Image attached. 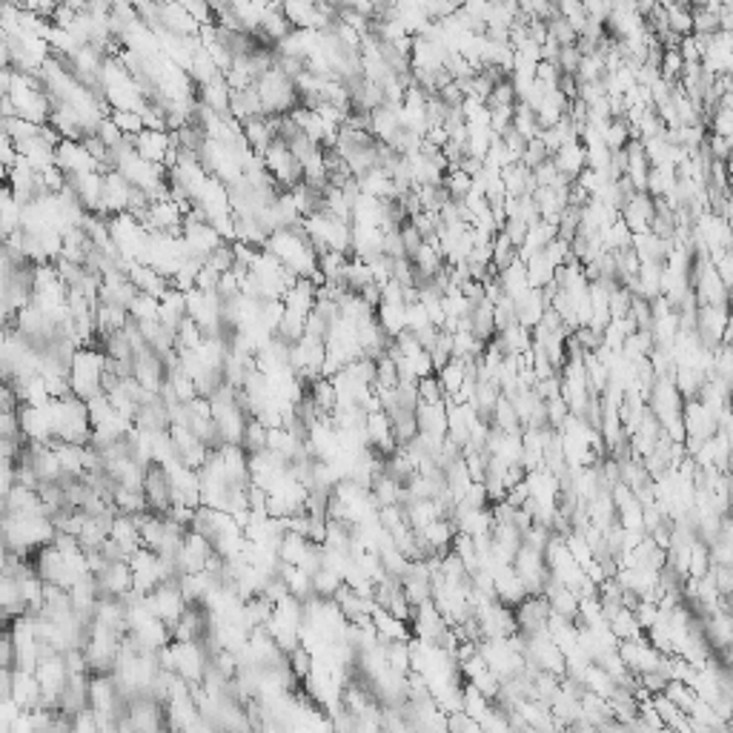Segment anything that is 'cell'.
Segmentation results:
<instances>
[{"instance_id":"6da1fadb","label":"cell","mask_w":733,"mask_h":733,"mask_svg":"<svg viewBox=\"0 0 733 733\" xmlns=\"http://www.w3.org/2000/svg\"><path fill=\"white\" fill-rule=\"evenodd\" d=\"M264 249L273 252V256L284 266H287L292 275L312 278L319 287H324V278L319 273V252H316V247L310 244V238H307L301 223H298V227H287V230H275L273 235H269V241H266Z\"/></svg>"},{"instance_id":"7a4b0ae2","label":"cell","mask_w":733,"mask_h":733,"mask_svg":"<svg viewBox=\"0 0 733 733\" xmlns=\"http://www.w3.org/2000/svg\"><path fill=\"white\" fill-rule=\"evenodd\" d=\"M55 536H57V528L49 516L4 513V542L9 553L32 559L38 550L55 545Z\"/></svg>"},{"instance_id":"3957f363","label":"cell","mask_w":733,"mask_h":733,"mask_svg":"<svg viewBox=\"0 0 733 733\" xmlns=\"http://www.w3.org/2000/svg\"><path fill=\"white\" fill-rule=\"evenodd\" d=\"M52 424L55 441L66 444H92V422H89V404L69 393L66 398L52 401Z\"/></svg>"},{"instance_id":"277c9868","label":"cell","mask_w":733,"mask_h":733,"mask_svg":"<svg viewBox=\"0 0 733 733\" xmlns=\"http://www.w3.org/2000/svg\"><path fill=\"white\" fill-rule=\"evenodd\" d=\"M103 376H107V353L98 350L95 344L92 347H81L74 350L72 358V372H69V384L72 393L89 401L103 393Z\"/></svg>"},{"instance_id":"5b68a950","label":"cell","mask_w":733,"mask_h":733,"mask_svg":"<svg viewBox=\"0 0 733 733\" xmlns=\"http://www.w3.org/2000/svg\"><path fill=\"white\" fill-rule=\"evenodd\" d=\"M256 86H258V95H261L266 118L292 115L298 107H301V95H298L295 81L287 78V74H284L278 66L266 69L261 78L256 81Z\"/></svg>"},{"instance_id":"8992f818","label":"cell","mask_w":733,"mask_h":733,"mask_svg":"<svg viewBox=\"0 0 733 733\" xmlns=\"http://www.w3.org/2000/svg\"><path fill=\"white\" fill-rule=\"evenodd\" d=\"M35 676L43 691V708L47 711H61V699L69 687V662L66 653H40V662L35 668Z\"/></svg>"},{"instance_id":"52a82bcc","label":"cell","mask_w":733,"mask_h":733,"mask_svg":"<svg viewBox=\"0 0 733 733\" xmlns=\"http://www.w3.org/2000/svg\"><path fill=\"white\" fill-rule=\"evenodd\" d=\"M264 158V167L266 172L273 175V181L281 184V189H295L304 184V167L301 161L292 155V149L284 144L281 138H275L273 144L266 146V153L261 155Z\"/></svg>"},{"instance_id":"ba28073f","label":"cell","mask_w":733,"mask_h":733,"mask_svg":"<svg viewBox=\"0 0 733 733\" xmlns=\"http://www.w3.org/2000/svg\"><path fill=\"white\" fill-rule=\"evenodd\" d=\"M184 241L192 252V258H204V261L213 256L215 249L227 244L221 238V232L206 221L204 213H198V209H192V213L184 218Z\"/></svg>"},{"instance_id":"9c48e42d","label":"cell","mask_w":733,"mask_h":733,"mask_svg":"<svg viewBox=\"0 0 733 733\" xmlns=\"http://www.w3.org/2000/svg\"><path fill=\"white\" fill-rule=\"evenodd\" d=\"M144 602H146V607H149L153 616H158L161 622H167L170 627H175L178 622H181L187 607H189L187 599H184V593H181V585H178V579L163 581L161 588H155L149 596H144Z\"/></svg>"},{"instance_id":"30bf717a","label":"cell","mask_w":733,"mask_h":733,"mask_svg":"<svg viewBox=\"0 0 733 733\" xmlns=\"http://www.w3.org/2000/svg\"><path fill=\"white\" fill-rule=\"evenodd\" d=\"M218 556L215 553V545L209 542L206 536L189 530L181 550H178L175 556V571L178 576H187V573H201V571H209V562Z\"/></svg>"},{"instance_id":"8fae6325","label":"cell","mask_w":733,"mask_h":733,"mask_svg":"<svg viewBox=\"0 0 733 733\" xmlns=\"http://www.w3.org/2000/svg\"><path fill=\"white\" fill-rule=\"evenodd\" d=\"M619 656L622 662L627 665V670L633 673V676H645V673H653V670H662L668 656L656 650L648 636H639V639H631V641H622L619 645ZM665 673V670H662Z\"/></svg>"},{"instance_id":"7c38bea8","label":"cell","mask_w":733,"mask_h":733,"mask_svg":"<svg viewBox=\"0 0 733 733\" xmlns=\"http://www.w3.org/2000/svg\"><path fill=\"white\" fill-rule=\"evenodd\" d=\"M144 496H146V504H149V513H158V516H167L175 504V496H172V482H170V473L163 465H149L146 473H144Z\"/></svg>"},{"instance_id":"4fadbf2b","label":"cell","mask_w":733,"mask_h":733,"mask_svg":"<svg viewBox=\"0 0 733 733\" xmlns=\"http://www.w3.org/2000/svg\"><path fill=\"white\" fill-rule=\"evenodd\" d=\"M132 196H135V187L127 181V178L112 170L103 175V198H100V215L103 218H115V215H124L129 213L132 206Z\"/></svg>"},{"instance_id":"5bb4252c","label":"cell","mask_w":733,"mask_h":733,"mask_svg":"<svg viewBox=\"0 0 733 733\" xmlns=\"http://www.w3.org/2000/svg\"><path fill=\"white\" fill-rule=\"evenodd\" d=\"M730 324V307H699L696 316V336L702 341V347L708 350H720L725 341V330Z\"/></svg>"},{"instance_id":"9a60e30c","label":"cell","mask_w":733,"mask_h":733,"mask_svg":"<svg viewBox=\"0 0 733 733\" xmlns=\"http://www.w3.org/2000/svg\"><path fill=\"white\" fill-rule=\"evenodd\" d=\"M55 163L61 167L69 178L72 175H89V172H103L100 163L92 158V153L83 146V141H61L55 149Z\"/></svg>"},{"instance_id":"2e32d148","label":"cell","mask_w":733,"mask_h":733,"mask_svg":"<svg viewBox=\"0 0 733 733\" xmlns=\"http://www.w3.org/2000/svg\"><path fill=\"white\" fill-rule=\"evenodd\" d=\"M516 610V627L521 636H536V633H545L550 627V619H553V610L547 605L545 596H528L525 602H521Z\"/></svg>"},{"instance_id":"e0dca14e","label":"cell","mask_w":733,"mask_h":733,"mask_svg":"<svg viewBox=\"0 0 733 733\" xmlns=\"http://www.w3.org/2000/svg\"><path fill=\"white\" fill-rule=\"evenodd\" d=\"M175 144H178V135L155 132V129H144L138 138H132L135 153L149 163H158V167H167V158L172 155Z\"/></svg>"},{"instance_id":"ac0fdd59","label":"cell","mask_w":733,"mask_h":733,"mask_svg":"<svg viewBox=\"0 0 733 733\" xmlns=\"http://www.w3.org/2000/svg\"><path fill=\"white\" fill-rule=\"evenodd\" d=\"M415 422H418V436L432 441V444H444L447 441V430H450L447 401H441V404H418Z\"/></svg>"},{"instance_id":"d6986e66","label":"cell","mask_w":733,"mask_h":733,"mask_svg":"<svg viewBox=\"0 0 733 733\" xmlns=\"http://www.w3.org/2000/svg\"><path fill=\"white\" fill-rule=\"evenodd\" d=\"M98 585H100V593L103 596H115V599H132L135 596V576H132V567L127 559L121 562H112L107 571L98 576Z\"/></svg>"},{"instance_id":"ffe728a7","label":"cell","mask_w":733,"mask_h":733,"mask_svg":"<svg viewBox=\"0 0 733 733\" xmlns=\"http://www.w3.org/2000/svg\"><path fill=\"white\" fill-rule=\"evenodd\" d=\"M656 218V201L648 192H636V196L622 206V221L627 223V230L633 235H645L653 227Z\"/></svg>"},{"instance_id":"44dd1931","label":"cell","mask_w":733,"mask_h":733,"mask_svg":"<svg viewBox=\"0 0 733 733\" xmlns=\"http://www.w3.org/2000/svg\"><path fill=\"white\" fill-rule=\"evenodd\" d=\"M545 599L553 610V616L567 619V622H579V610H581V599L579 593L559 585V581L550 579V585L545 588Z\"/></svg>"},{"instance_id":"7402d4cb","label":"cell","mask_w":733,"mask_h":733,"mask_svg":"<svg viewBox=\"0 0 733 733\" xmlns=\"http://www.w3.org/2000/svg\"><path fill=\"white\" fill-rule=\"evenodd\" d=\"M198 103L204 109L215 112V115H230V107H232V86L227 83L223 74L213 78L209 83L198 86Z\"/></svg>"},{"instance_id":"603a6c76","label":"cell","mask_w":733,"mask_h":733,"mask_svg":"<svg viewBox=\"0 0 733 733\" xmlns=\"http://www.w3.org/2000/svg\"><path fill=\"white\" fill-rule=\"evenodd\" d=\"M129 281L135 284V290L144 292V295H153V298H163V292L172 290V281L167 275H161L158 269L146 266V264H132L129 266Z\"/></svg>"},{"instance_id":"cb8c5ba5","label":"cell","mask_w":733,"mask_h":733,"mask_svg":"<svg viewBox=\"0 0 733 733\" xmlns=\"http://www.w3.org/2000/svg\"><path fill=\"white\" fill-rule=\"evenodd\" d=\"M553 163H556V170L567 178V181L576 184V178L588 170V149L581 141H571L564 144L556 155H553Z\"/></svg>"},{"instance_id":"d4e9b609","label":"cell","mask_w":733,"mask_h":733,"mask_svg":"<svg viewBox=\"0 0 733 733\" xmlns=\"http://www.w3.org/2000/svg\"><path fill=\"white\" fill-rule=\"evenodd\" d=\"M627 181L633 184V189L636 192H648V178H650V161H648V155H645V146H641V141L636 138V141H631L627 144Z\"/></svg>"},{"instance_id":"484cf974","label":"cell","mask_w":733,"mask_h":733,"mask_svg":"<svg viewBox=\"0 0 733 733\" xmlns=\"http://www.w3.org/2000/svg\"><path fill=\"white\" fill-rule=\"evenodd\" d=\"M607 624H610L613 636L619 639V645H622V641L645 636V631H641V624L636 619V610H631V607H619V610L607 613Z\"/></svg>"},{"instance_id":"4316f807","label":"cell","mask_w":733,"mask_h":733,"mask_svg":"<svg viewBox=\"0 0 733 733\" xmlns=\"http://www.w3.org/2000/svg\"><path fill=\"white\" fill-rule=\"evenodd\" d=\"M281 581L287 585L290 596H295V599H301V602H310L312 596H316V590H312V576L307 571H301V567H295V564H284L281 562V571H278Z\"/></svg>"},{"instance_id":"83f0119b","label":"cell","mask_w":733,"mask_h":733,"mask_svg":"<svg viewBox=\"0 0 733 733\" xmlns=\"http://www.w3.org/2000/svg\"><path fill=\"white\" fill-rule=\"evenodd\" d=\"M499 284H502V290L504 295L510 298V301H519L521 295H528L533 287H530V278H528V266L516 261L504 269V273H499Z\"/></svg>"},{"instance_id":"f1b7e54d","label":"cell","mask_w":733,"mask_h":733,"mask_svg":"<svg viewBox=\"0 0 733 733\" xmlns=\"http://www.w3.org/2000/svg\"><path fill=\"white\" fill-rule=\"evenodd\" d=\"M376 319L381 324V330L387 333V338H398L401 333H407V304H379Z\"/></svg>"},{"instance_id":"f546056e","label":"cell","mask_w":733,"mask_h":733,"mask_svg":"<svg viewBox=\"0 0 733 733\" xmlns=\"http://www.w3.org/2000/svg\"><path fill=\"white\" fill-rule=\"evenodd\" d=\"M112 504L118 516H144L149 513V504H146V496L144 490H129V487H115V496H112Z\"/></svg>"},{"instance_id":"4dcf8cb0","label":"cell","mask_w":733,"mask_h":733,"mask_svg":"<svg viewBox=\"0 0 733 733\" xmlns=\"http://www.w3.org/2000/svg\"><path fill=\"white\" fill-rule=\"evenodd\" d=\"M310 547H312V542H310L307 536L287 530V533H284V538H281L278 556H281V562H284V564H295V567H301V562H304V556L310 553Z\"/></svg>"},{"instance_id":"1f68e13d","label":"cell","mask_w":733,"mask_h":733,"mask_svg":"<svg viewBox=\"0 0 733 733\" xmlns=\"http://www.w3.org/2000/svg\"><path fill=\"white\" fill-rule=\"evenodd\" d=\"M439 381H441V390H444V396L447 398H456L458 396V390L461 387H465V381H467V362H461V358H453L450 364L447 367H441L439 372Z\"/></svg>"},{"instance_id":"d6a6232c","label":"cell","mask_w":733,"mask_h":733,"mask_svg":"<svg viewBox=\"0 0 733 733\" xmlns=\"http://www.w3.org/2000/svg\"><path fill=\"white\" fill-rule=\"evenodd\" d=\"M665 14H668L670 32H676L679 38H691V35H694L691 4H665Z\"/></svg>"},{"instance_id":"836d02e7","label":"cell","mask_w":733,"mask_h":733,"mask_svg":"<svg viewBox=\"0 0 733 733\" xmlns=\"http://www.w3.org/2000/svg\"><path fill=\"white\" fill-rule=\"evenodd\" d=\"M525 266H528V278H530L533 290H545V287H550L553 281H556V266L545 258V252H538V256L530 258Z\"/></svg>"},{"instance_id":"e575fe53","label":"cell","mask_w":733,"mask_h":733,"mask_svg":"<svg viewBox=\"0 0 733 733\" xmlns=\"http://www.w3.org/2000/svg\"><path fill=\"white\" fill-rule=\"evenodd\" d=\"M513 129L525 138L528 144L536 141L538 135H542V127H538V118L536 112L528 107V103H516V115H513Z\"/></svg>"},{"instance_id":"d590c367","label":"cell","mask_w":733,"mask_h":733,"mask_svg":"<svg viewBox=\"0 0 733 733\" xmlns=\"http://www.w3.org/2000/svg\"><path fill=\"white\" fill-rule=\"evenodd\" d=\"M129 319L132 321H161V298H153V295H144L138 292V298L129 304Z\"/></svg>"},{"instance_id":"8d00e7d4","label":"cell","mask_w":733,"mask_h":733,"mask_svg":"<svg viewBox=\"0 0 733 733\" xmlns=\"http://www.w3.org/2000/svg\"><path fill=\"white\" fill-rule=\"evenodd\" d=\"M665 696H668L682 713H687V720H691V713H694L696 702H699V696H696V691H694L691 685H685V682H670V685L665 687Z\"/></svg>"},{"instance_id":"74e56055","label":"cell","mask_w":733,"mask_h":733,"mask_svg":"<svg viewBox=\"0 0 733 733\" xmlns=\"http://www.w3.org/2000/svg\"><path fill=\"white\" fill-rule=\"evenodd\" d=\"M519 261V249L516 244L507 238V232L502 230L496 235V241H493V266H496V273H504L507 266Z\"/></svg>"},{"instance_id":"f35d334b","label":"cell","mask_w":733,"mask_h":733,"mask_svg":"<svg viewBox=\"0 0 733 733\" xmlns=\"http://www.w3.org/2000/svg\"><path fill=\"white\" fill-rule=\"evenodd\" d=\"M287 662H290V670H292V676L298 682H307L312 676V668H316V656H312L304 645H298L290 656H287Z\"/></svg>"},{"instance_id":"ab89813d","label":"cell","mask_w":733,"mask_h":733,"mask_svg":"<svg viewBox=\"0 0 733 733\" xmlns=\"http://www.w3.org/2000/svg\"><path fill=\"white\" fill-rule=\"evenodd\" d=\"M341 588H344V579L333 571H327V567H321V571L312 576V590H316L319 599H333Z\"/></svg>"},{"instance_id":"60d3db41","label":"cell","mask_w":733,"mask_h":733,"mask_svg":"<svg viewBox=\"0 0 733 733\" xmlns=\"http://www.w3.org/2000/svg\"><path fill=\"white\" fill-rule=\"evenodd\" d=\"M447 189V196H450L453 201H465L467 198V192L473 189V178L467 172H461V170H450L444 175V184Z\"/></svg>"},{"instance_id":"b9f144b4","label":"cell","mask_w":733,"mask_h":733,"mask_svg":"<svg viewBox=\"0 0 733 733\" xmlns=\"http://www.w3.org/2000/svg\"><path fill=\"white\" fill-rule=\"evenodd\" d=\"M266 439H269V430L258 422V418H249V424H247V432H244V450L249 456H256L261 450H266Z\"/></svg>"},{"instance_id":"7bdbcfd3","label":"cell","mask_w":733,"mask_h":733,"mask_svg":"<svg viewBox=\"0 0 733 733\" xmlns=\"http://www.w3.org/2000/svg\"><path fill=\"white\" fill-rule=\"evenodd\" d=\"M109 118H112V124L127 135V138H138V135L146 129L141 112H112Z\"/></svg>"},{"instance_id":"ee69618b","label":"cell","mask_w":733,"mask_h":733,"mask_svg":"<svg viewBox=\"0 0 733 733\" xmlns=\"http://www.w3.org/2000/svg\"><path fill=\"white\" fill-rule=\"evenodd\" d=\"M547 26H550V38H556L559 40V47H576V40H579V35H576V29L567 23L562 14H556V18H550L547 21Z\"/></svg>"},{"instance_id":"f6af8a7d","label":"cell","mask_w":733,"mask_h":733,"mask_svg":"<svg viewBox=\"0 0 733 733\" xmlns=\"http://www.w3.org/2000/svg\"><path fill=\"white\" fill-rule=\"evenodd\" d=\"M708 127H711V135H720V138H728L733 141V112L720 107L711 118H708Z\"/></svg>"},{"instance_id":"bcb514c9","label":"cell","mask_w":733,"mask_h":733,"mask_svg":"<svg viewBox=\"0 0 733 733\" xmlns=\"http://www.w3.org/2000/svg\"><path fill=\"white\" fill-rule=\"evenodd\" d=\"M418 398H422V404H441V401H447L439 376H427V379L418 381Z\"/></svg>"},{"instance_id":"7dc6e473","label":"cell","mask_w":733,"mask_h":733,"mask_svg":"<svg viewBox=\"0 0 733 733\" xmlns=\"http://www.w3.org/2000/svg\"><path fill=\"white\" fill-rule=\"evenodd\" d=\"M398 232H401V241H404V252H407V258L413 261L415 252L424 247V235L413 227V221H404L398 227Z\"/></svg>"},{"instance_id":"c3c4849f","label":"cell","mask_w":733,"mask_h":733,"mask_svg":"<svg viewBox=\"0 0 733 733\" xmlns=\"http://www.w3.org/2000/svg\"><path fill=\"white\" fill-rule=\"evenodd\" d=\"M427 327H432L430 321V312L422 301H415V304H407V330L413 336H418L422 330H427Z\"/></svg>"},{"instance_id":"681fc988","label":"cell","mask_w":733,"mask_h":733,"mask_svg":"<svg viewBox=\"0 0 733 733\" xmlns=\"http://www.w3.org/2000/svg\"><path fill=\"white\" fill-rule=\"evenodd\" d=\"M545 161H550V153L545 149V144H542V138H536V141H530L528 144V149H525V155H521V163H525V167L533 172L536 167H542Z\"/></svg>"},{"instance_id":"f907efd6","label":"cell","mask_w":733,"mask_h":733,"mask_svg":"<svg viewBox=\"0 0 733 733\" xmlns=\"http://www.w3.org/2000/svg\"><path fill=\"white\" fill-rule=\"evenodd\" d=\"M579 64H581V52L576 47H562V55H559V69L562 74H573L579 72Z\"/></svg>"},{"instance_id":"816d5d0a","label":"cell","mask_w":733,"mask_h":733,"mask_svg":"<svg viewBox=\"0 0 733 733\" xmlns=\"http://www.w3.org/2000/svg\"><path fill=\"white\" fill-rule=\"evenodd\" d=\"M528 223L525 221H519V218H507V223H504V232H507V238H510V241L516 244V249H521L525 247V241H528Z\"/></svg>"},{"instance_id":"f5cc1de1","label":"cell","mask_w":733,"mask_h":733,"mask_svg":"<svg viewBox=\"0 0 733 733\" xmlns=\"http://www.w3.org/2000/svg\"><path fill=\"white\" fill-rule=\"evenodd\" d=\"M711 261H713V266H716V273H720V278L725 281V287L730 290V287H733V249L722 252V256H716V258H711Z\"/></svg>"},{"instance_id":"db71d44e","label":"cell","mask_w":733,"mask_h":733,"mask_svg":"<svg viewBox=\"0 0 733 733\" xmlns=\"http://www.w3.org/2000/svg\"><path fill=\"white\" fill-rule=\"evenodd\" d=\"M722 344L733 350V312H730V324H728V330H725V341Z\"/></svg>"},{"instance_id":"11a10c76","label":"cell","mask_w":733,"mask_h":733,"mask_svg":"<svg viewBox=\"0 0 733 733\" xmlns=\"http://www.w3.org/2000/svg\"><path fill=\"white\" fill-rule=\"evenodd\" d=\"M728 307H730V312H733V287L728 290Z\"/></svg>"},{"instance_id":"9f6ffc18","label":"cell","mask_w":733,"mask_h":733,"mask_svg":"<svg viewBox=\"0 0 733 733\" xmlns=\"http://www.w3.org/2000/svg\"><path fill=\"white\" fill-rule=\"evenodd\" d=\"M730 230H733V227H730Z\"/></svg>"}]
</instances>
